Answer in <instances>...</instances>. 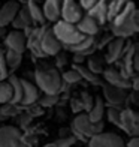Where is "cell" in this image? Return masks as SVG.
<instances>
[{
	"mask_svg": "<svg viewBox=\"0 0 139 147\" xmlns=\"http://www.w3.org/2000/svg\"><path fill=\"white\" fill-rule=\"evenodd\" d=\"M36 87L43 92V95H58L61 92L63 80L61 75L54 68L37 69L35 74Z\"/></svg>",
	"mask_w": 139,
	"mask_h": 147,
	"instance_id": "cell-1",
	"label": "cell"
},
{
	"mask_svg": "<svg viewBox=\"0 0 139 147\" xmlns=\"http://www.w3.org/2000/svg\"><path fill=\"white\" fill-rule=\"evenodd\" d=\"M51 30H52V33H54V36L58 39V42H60L64 48L66 47L76 45L79 41H82V39L85 38L82 33L76 29L75 24L61 21V20H58L57 23H54Z\"/></svg>",
	"mask_w": 139,
	"mask_h": 147,
	"instance_id": "cell-2",
	"label": "cell"
},
{
	"mask_svg": "<svg viewBox=\"0 0 139 147\" xmlns=\"http://www.w3.org/2000/svg\"><path fill=\"white\" fill-rule=\"evenodd\" d=\"M72 129L75 132V137L81 138L82 141H88L91 137L103 132V122L91 123L87 113H79L72 122Z\"/></svg>",
	"mask_w": 139,
	"mask_h": 147,
	"instance_id": "cell-3",
	"label": "cell"
},
{
	"mask_svg": "<svg viewBox=\"0 0 139 147\" xmlns=\"http://www.w3.org/2000/svg\"><path fill=\"white\" fill-rule=\"evenodd\" d=\"M0 147H29L18 128L0 126Z\"/></svg>",
	"mask_w": 139,
	"mask_h": 147,
	"instance_id": "cell-4",
	"label": "cell"
},
{
	"mask_svg": "<svg viewBox=\"0 0 139 147\" xmlns=\"http://www.w3.org/2000/svg\"><path fill=\"white\" fill-rule=\"evenodd\" d=\"M139 30V18H138V12L129 18L127 21H123L120 24H111V32L115 38H121V39H129L133 35H136Z\"/></svg>",
	"mask_w": 139,
	"mask_h": 147,
	"instance_id": "cell-5",
	"label": "cell"
},
{
	"mask_svg": "<svg viewBox=\"0 0 139 147\" xmlns=\"http://www.w3.org/2000/svg\"><path fill=\"white\" fill-rule=\"evenodd\" d=\"M120 128L130 137H138L139 134V116L135 110L126 108L120 111Z\"/></svg>",
	"mask_w": 139,
	"mask_h": 147,
	"instance_id": "cell-6",
	"label": "cell"
},
{
	"mask_svg": "<svg viewBox=\"0 0 139 147\" xmlns=\"http://www.w3.org/2000/svg\"><path fill=\"white\" fill-rule=\"evenodd\" d=\"M88 147H126V144L118 134L100 132L88 140Z\"/></svg>",
	"mask_w": 139,
	"mask_h": 147,
	"instance_id": "cell-7",
	"label": "cell"
},
{
	"mask_svg": "<svg viewBox=\"0 0 139 147\" xmlns=\"http://www.w3.org/2000/svg\"><path fill=\"white\" fill-rule=\"evenodd\" d=\"M84 15L82 8L75 0H61V11H60V20L70 24H76L79 18Z\"/></svg>",
	"mask_w": 139,
	"mask_h": 147,
	"instance_id": "cell-8",
	"label": "cell"
},
{
	"mask_svg": "<svg viewBox=\"0 0 139 147\" xmlns=\"http://www.w3.org/2000/svg\"><path fill=\"white\" fill-rule=\"evenodd\" d=\"M3 44L6 47V50L15 51V53H23L27 50V38L21 30H12L9 33H6L3 38Z\"/></svg>",
	"mask_w": 139,
	"mask_h": 147,
	"instance_id": "cell-9",
	"label": "cell"
},
{
	"mask_svg": "<svg viewBox=\"0 0 139 147\" xmlns=\"http://www.w3.org/2000/svg\"><path fill=\"white\" fill-rule=\"evenodd\" d=\"M63 45L58 42V39L54 36L51 27H45L41 36V50L45 56H57L61 51Z\"/></svg>",
	"mask_w": 139,
	"mask_h": 147,
	"instance_id": "cell-10",
	"label": "cell"
},
{
	"mask_svg": "<svg viewBox=\"0 0 139 147\" xmlns=\"http://www.w3.org/2000/svg\"><path fill=\"white\" fill-rule=\"evenodd\" d=\"M103 78L106 84L115 86L120 89H129L130 87V78L126 75L121 69H115V68H108L103 71Z\"/></svg>",
	"mask_w": 139,
	"mask_h": 147,
	"instance_id": "cell-11",
	"label": "cell"
},
{
	"mask_svg": "<svg viewBox=\"0 0 139 147\" xmlns=\"http://www.w3.org/2000/svg\"><path fill=\"white\" fill-rule=\"evenodd\" d=\"M102 90H103L105 101H106L111 107H120L126 101V98H127V93H126L124 89L115 87V86H111V84H106V83L102 84Z\"/></svg>",
	"mask_w": 139,
	"mask_h": 147,
	"instance_id": "cell-12",
	"label": "cell"
},
{
	"mask_svg": "<svg viewBox=\"0 0 139 147\" xmlns=\"http://www.w3.org/2000/svg\"><path fill=\"white\" fill-rule=\"evenodd\" d=\"M45 27L46 26H37V27H33L31 32L25 36L27 38V48L31 51V54L36 56V57H45V54L41 50V36H42Z\"/></svg>",
	"mask_w": 139,
	"mask_h": 147,
	"instance_id": "cell-13",
	"label": "cell"
},
{
	"mask_svg": "<svg viewBox=\"0 0 139 147\" xmlns=\"http://www.w3.org/2000/svg\"><path fill=\"white\" fill-rule=\"evenodd\" d=\"M124 44H126V39H121V38H112L111 41L108 42V47H106L105 62L109 63V65L118 62V60L121 59Z\"/></svg>",
	"mask_w": 139,
	"mask_h": 147,
	"instance_id": "cell-14",
	"label": "cell"
},
{
	"mask_svg": "<svg viewBox=\"0 0 139 147\" xmlns=\"http://www.w3.org/2000/svg\"><path fill=\"white\" fill-rule=\"evenodd\" d=\"M19 11V3L15 0H11V2H6L2 8H0V26L6 27L8 24H11L14 21V18L17 17Z\"/></svg>",
	"mask_w": 139,
	"mask_h": 147,
	"instance_id": "cell-15",
	"label": "cell"
},
{
	"mask_svg": "<svg viewBox=\"0 0 139 147\" xmlns=\"http://www.w3.org/2000/svg\"><path fill=\"white\" fill-rule=\"evenodd\" d=\"M21 89H23V98H21V104L23 105H31V104L37 102L39 89L33 83H30L29 80L21 78Z\"/></svg>",
	"mask_w": 139,
	"mask_h": 147,
	"instance_id": "cell-16",
	"label": "cell"
},
{
	"mask_svg": "<svg viewBox=\"0 0 139 147\" xmlns=\"http://www.w3.org/2000/svg\"><path fill=\"white\" fill-rule=\"evenodd\" d=\"M87 15L91 17L99 26H103L108 23L106 14V0H97V2L87 11Z\"/></svg>",
	"mask_w": 139,
	"mask_h": 147,
	"instance_id": "cell-17",
	"label": "cell"
},
{
	"mask_svg": "<svg viewBox=\"0 0 139 147\" xmlns=\"http://www.w3.org/2000/svg\"><path fill=\"white\" fill-rule=\"evenodd\" d=\"M60 11H61V0H45L43 3V17L51 23H57L60 20Z\"/></svg>",
	"mask_w": 139,
	"mask_h": 147,
	"instance_id": "cell-18",
	"label": "cell"
},
{
	"mask_svg": "<svg viewBox=\"0 0 139 147\" xmlns=\"http://www.w3.org/2000/svg\"><path fill=\"white\" fill-rule=\"evenodd\" d=\"M75 26L84 36H96V33L99 32V24L91 17H88L87 14H84L79 18V21Z\"/></svg>",
	"mask_w": 139,
	"mask_h": 147,
	"instance_id": "cell-19",
	"label": "cell"
},
{
	"mask_svg": "<svg viewBox=\"0 0 139 147\" xmlns=\"http://www.w3.org/2000/svg\"><path fill=\"white\" fill-rule=\"evenodd\" d=\"M93 47H94V36H85L76 45L66 47V48L69 51H72L74 54H82L84 57H87L90 53H93Z\"/></svg>",
	"mask_w": 139,
	"mask_h": 147,
	"instance_id": "cell-20",
	"label": "cell"
},
{
	"mask_svg": "<svg viewBox=\"0 0 139 147\" xmlns=\"http://www.w3.org/2000/svg\"><path fill=\"white\" fill-rule=\"evenodd\" d=\"M105 111H106V105H105V102H103V98L97 96L94 99V102H93L91 110L87 113V116H88L91 123H99V122H102V120H103Z\"/></svg>",
	"mask_w": 139,
	"mask_h": 147,
	"instance_id": "cell-21",
	"label": "cell"
},
{
	"mask_svg": "<svg viewBox=\"0 0 139 147\" xmlns=\"http://www.w3.org/2000/svg\"><path fill=\"white\" fill-rule=\"evenodd\" d=\"M25 8H27L29 14H30V18H31V23L33 26L37 24V26H45V17H43V12H42V8L36 3V0H27L25 2Z\"/></svg>",
	"mask_w": 139,
	"mask_h": 147,
	"instance_id": "cell-22",
	"label": "cell"
},
{
	"mask_svg": "<svg viewBox=\"0 0 139 147\" xmlns=\"http://www.w3.org/2000/svg\"><path fill=\"white\" fill-rule=\"evenodd\" d=\"M8 81L12 86V99L11 104H21V98H23V89H21V78H18L14 74H9Z\"/></svg>",
	"mask_w": 139,
	"mask_h": 147,
	"instance_id": "cell-23",
	"label": "cell"
},
{
	"mask_svg": "<svg viewBox=\"0 0 139 147\" xmlns=\"http://www.w3.org/2000/svg\"><path fill=\"white\" fill-rule=\"evenodd\" d=\"M5 60H6V66H8V71H15L23 62V54L11 50H5Z\"/></svg>",
	"mask_w": 139,
	"mask_h": 147,
	"instance_id": "cell-24",
	"label": "cell"
},
{
	"mask_svg": "<svg viewBox=\"0 0 139 147\" xmlns=\"http://www.w3.org/2000/svg\"><path fill=\"white\" fill-rule=\"evenodd\" d=\"M74 69L79 74V77H81V80L84 78L85 81H88L91 84H100V80H99V77L96 75V74H93L87 66H82V65H74Z\"/></svg>",
	"mask_w": 139,
	"mask_h": 147,
	"instance_id": "cell-25",
	"label": "cell"
},
{
	"mask_svg": "<svg viewBox=\"0 0 139 147\" xmlns=\"http://www.w3.org/2000/svg\"><path fill=\"white\" fill-rule=\"evenodd\" d=\"M12 99V86L9 84L8 80L0 81V104H8Z\"/></svg>",
	"mask_w": 139,
	"mask_h": 147,
	"instance_id": "cell-26",
	"label": "cell"
},
{
	"mask_svg": "<svg viewBox=\"0 0 139 147\" xmlns=\"http://www.w3.org/2000/svg\"><path fill=\"white\" fill-rule=\"evenodd\" d=\"M87 68H88L93 74H96V75L102 74V72H103V59H100V57H90V59H88Z\"/></svg>",
	"mask_w": 139,
	"mask_h": 147,
	"instance_id": "cell-27",
	"label": "cell"
},
{
	"mask_svg": "<svg viewBox=\"0 0 139 147\" xmlns=\"http://www.w3.org/2000/svg\"><path fill=\"white\" fill-rule=\"evenodd\" d=\"M61 80H64V81L69 83V84H76V83L81 81V77H79V74H78L74 68H72V69L64 71V72L61 74Z\"/></svg>",
	"mask_w": 139,
	"mask_h": 147,
	"instance_id": "cell-28",
	"label": "cell"
},
{
	"mask_svg": "<svg viewBox=\"0 0 139 147\" xmlns=\"http://www.w3.org/2000/svg\"><path fill=\"white\" fill-rule=\"evenodd\" d=\"M120 108L118 107H109L108 111H106V116H108V120L112 123L120 128Z\"/></svg>",
	"mask_w": 139,
	"mask_h": 147,
	"instance_id": "cell-29",
	"label": "cell"
},
{
	"mask_svg": "<svg viewBox=\"0 0 139 147\" xmlns=\"http://www.w3.org/2000/svg\"><path fill=\"white\" fill-rule=\"evenodd\" d=\"M9 72H8V66H6V60H5V50L0 47V81L8 80Z\"/></svg>",
	"mask_w": 139,
	"mask_h": 147,
	"instance_id": "cell-30",
	"label": "cell"
},
{
	"mask_svg": "<svg viewBox=\"0 0 139 147\" xmlns=\"http://www.w3.org/2000/svg\"><path fill=\"white\" fill-rule=\"evenodd\" d=\"M0 111H2V114H3L6 119L11 117V116H17L18 113H19V110L17 108V104H11V102L3 104V107L0 108Z\"/></svg>",
	"mask_w": 139,
	"mask_h": 147,
	"instance_id": "cell-31",
	"label": "cell"
},
{
	"mask_svg": "<svg viewBox=\"0 0 139 147\" xmlns=\"http://www.w3.org/2000/svg\"><path fill=\"white\" fill-rule=\"evenodd\" d=\"M79 102H81V107H82V110H85V111H90L91 110V107H93V98L88 95L87 92H82L81 93V98H79Z\"/></svg>",
	"mask_w": 139,
	"mask_h": 147,
	"instance_id": "cell-32",
	"label": "cell"
},
{
	"mask_svg": "<svg viewBox=\"0 0 139 147\" xmlns=\"http://www.w3.org/2000/svg\"><path fill=\"white\" fill-rule=\"evenodd\" d=\"M39 104L42 107H52L55 105L57 101H58V95H43L42 99H37Z\"/></svg>",
	"mask_w": 139,
	"mask_h": 147,
	"instance_id": "cell-33",
	"label": "cell"
},
{
	"mask_svg": "<svg viewBox=\"0 0 139 147\" xmlns=\"http://www.w3.org/2000/svg\"><path fill=\"white\" fill-rule=\"evenodd\" d=\"M75 143V137H66V138H60L54 143L55 147H70Z\"/></svg>",
	"mask_w": 139,
	"mask_h": 147,
	"instance_id": "cell-34",
	"label": "cell"
},
{
	"mask_svg": "<svg viewBox=\"0 0 139 147\" xmlns=\"http://www.w3.org/2000/svg\"><path fill=\"white\" fill-rule=\"evenodd\" d=\"M97 2V0H79V6H81L82 9H85V11H88L93 5H94Z\"/></svg>",
	"mask_w": 139,
	"mask_h": 147,
	"instance_id": "cell-35",
	"label": "cell"
},
{
	"mask_svg": "<svg viewBox=\"0 0 139 147\" xmlns=\"http://www.w3.org/2000/svg\"><path fill=\"white\" fill-rule=\"evenodd\" d=\"M72 108H74L75 113H81L82 111V107H81L79 99H74V101H72Z\"/></svg>",
	"mask_w": 139,
	"mask_h": 147,
	"instance_id": "cell-36",
	"label": "cell"
},
{
	"mask_svg": "<svg viewBox=\"0 0 139 147\" xmlns=\"http://www.w3.org/2000/svg\"><path fill=\"white\" fill-rule=\"evenodd\" d=\"M127 147H139V138L138 137H130L127 141Z\"/></svg>",
	"mask_w": 139,
	"mask_h": 147,
	"instance_id": "cell-37",
	"label": "cell"
},
{
	"mask_svg": "<svg viewBox=\"0 0 139 147\" xmlns=\"http://www.w3.org/2000/svg\"><path fill=\"white\" fill-rule=\"evenodd\" d=\"M5 35H6V27L0 26V38H5Z\"/></svg>",
	"mask_w": 139,
	"mask_h": 147,
	"instance_id": "cell-38",
	"label": "cell"
},
{
	"mask_svg": "<svg viewBox=\"0 0 139 147\" xmlns=\"http://www.w3.org/2000/svg\"><path fill=\"white\" fill-rule=\"evenodd\" d=\"M5 119H6V117H5V116L2 114V111H0V122H3V120H5Z\"/></svg>",
	"mask_w": 139,
	"mask_h": 147,
	"instance_id": "cell-39",
	"label": "cell"
},
{
	"mask_svg": "<svg viewBox=\"0 0 139 147\" xmlns=\"http://www.w3.org/2000/svg\"><path fill=\"white\" fill-rule=\"evenodd\" d=\"M43 147H55V146H54V143H51V144H46V146H43Z\"/></svg>",
	"mask_w": 139,
	"mask_h": 147,
	"instance_id": "cell-40",
	"label": "cell"
},
{
	"mask_svg": "<svg viewBox=\"0 0 139 147\" xmlns=\"http://www.w3.org/2000/svg\"><path fill=\"white\" fill-rule=\"evenodd\" d=\"M19 2H23V3H25V2H27V0H19Z\"/></svg>",
	"mask_w": 139,
	"mask_h": 147,
	"instance_id": "cell-41",
	"label": "cell"
}]
</instances>
